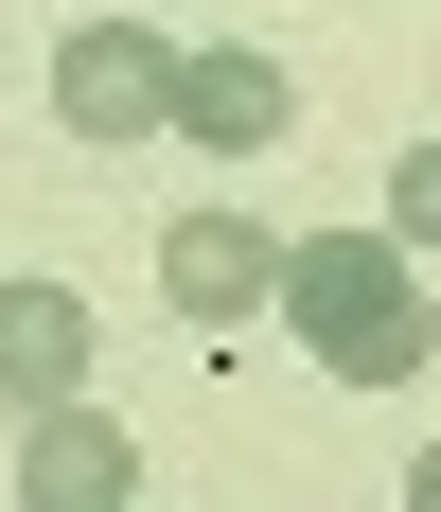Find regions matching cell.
<instances>
[{
    "label": "cell",
    "instance_id": "5b68a950",
    "mask_svg": "<svg viewBox=\"0 0 441 512\" xmlns=\"http://www.w3.org/2000/svg\"><path fill=\"white\" fill-rule=\"evenodd\" d=\"M142 495V442L71 389V407H36V442H18V512H124Z\"/></svg>",
    "mask_w": 441,
    "mask_h": 512
},
{
    "label": "cell",
    "instance_id": "52a82bcc",
    "mask_svg": "<svg viewBox=\"0 0 441 512\" xmlns=\"http://www.w3.org/2000/svg\"><path fill=\"white\" fill-rule=\"evenodd\" d=\"M389 248H441V142L389 159Z\"/></svg>",
    "mask_w": 441,
    "mask_h": 512
},
{
    "label": "cell",
    "instance_id": "7a4b0ae2",
    "mask_svg": "<svg viewBox=\"0 0 441 512\" xmlns=\"http://www.w3.org/2000/svg\"><path fill=\"white\" fill-rule=\"evenodd\" d=\"M159 106H177V36H142V18H71L53 36V124L71 142H142Z\"/></svg>",
    "mask_w": 441,
    "mask_h": 512
},
{
    "label": "cell",
    "instance_id": "3957f363",
    "mask_svg": "<svg viewBox=\"0 0 441 512\" xmlns=\"http://www.w3.org/2000/svg\"><path fill=\"white\" fill-rule=\"evenodd\" d=\"M159 124H177V142H212V159H265V142L300 124V89H283V53H265V36H195Z\"/></svg>",
    "mask_w": 441,
    "mask_h": 512
},
{
    "label": "cell",
    "instance_id": "6da1fadb",
    "mask_svg": "<svg viewBox=\"0 0 441 512\" xmlns=\"http://www.w3.org/2000/svg\"><path fill=\"white\" fill-rule=\"evenodd\" d=\"M283 318H300V354L353 371V389H406L441 354V318H424V283H406L389 230H300L283 248Z\"/></svg>",
    "mask_w": 441,
    "mask_h": 512
},
{
    "label": "cell",
    "instance_id": "277c9868",
    "mask_svg": "<svg viewBox=\"0 0 441 512\" xmlns=\"http://www.w3.org/2000/svg\"><path fill=\"white\" fill-rule=\"evenodd\" d=\"M159 301L212 318V336L265 318V301H283V230H265V212H177V230H159Z\"/></svg>",
    "mask_w": 441,
    "mask_h": 512
},
{
    "label": "cell",
    "instance_id": "ba28073f",
    "mask_svg": "<svg viewBox=\"0 0 441 512\" xmlns=\"http://www.w3.org/2000/svg\"><path fill=\"white\" fill-rule=\"evenodd\" d=\"M406 512H441V442H424V460H406Z\"/></svg>",
    "mask_w": 441,
    "mask_h": 512
},
{
    "label": "cell",
    "instance_id": "8992f818",
    "mask_svg": "<svg viewBox=\"0 0 441 512\" xmlns=\"http://www.w3.org/2000/svg\"><path fill=\"white\" fill-rule=\"evenodd\" d=\"M89 389V301L71 283H0V407H71Z\"/></svg>",
    "mask_w": 441,
    "mask_h": 512
}]
</instances>
